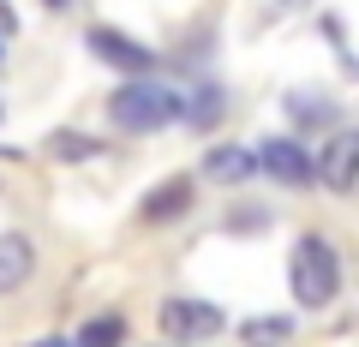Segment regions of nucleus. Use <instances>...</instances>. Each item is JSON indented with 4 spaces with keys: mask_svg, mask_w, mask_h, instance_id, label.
<instances>
[{
    "mask_svg": "<svg viewBox=\"0 0 359 347\" xmlns=\"http://www.w3.org/2000/svg\"><path fill=\"white\" fill-rule=\"evenodd\" d=\"M287 287H294V299L306 311H318V306H330V299H335V287H341V257H335V245L323 240V233H299V240H294Z\"/></svg>",
    "mask_w": 359,
    "mask_h": 347,
    "instance_id": "f257e3e1",
    "label": "nucleus"
},
{
    "mask_svg": "<svg viewBox=\"0 0 359 347\" xmlns=\"http://www.w3.org/2000/svg\"><path fill=\"white\" fill-rule=\"evenodd\" d=\"M0 54H6V48H0Z\"/></svg>",
    "mask_w": 359,
    "mask_h": 347,
    "instance_id": "dca6fc26",
    "label": "nucleus"
},
{
    "mask_svg": "<svg viewBox=\"0 0 359 347\" xmlns=\"http://www.w3.org/2000/svg\"><path fill=\"white\" fill-rule=\"evenodd\" d=\"M162 335H174V341L222 335V306H210V299H168L162 306Z\"/></svg>",
    "mask_w": 359,
    "mask_h": 347,
    "instance_id": "423d86ee",
    "label": "nucleus"
},
{
    "mask_svg": "<svg viewBox=\"0 0 359 347\" xmlns=\"http://www.w3.org/2000/svg\"><path fill=\"white\" fill-rule=\"evenodd\" d=\"M186 204H192V180H168V186H156V198H144V222H168Z\"/></svg>",
    "mask_w": 359,
    "mask_h": 347,
    "instance_id": "1a4fd4ad",
    "label": "nucleus"
},
{
    "mask_svg": "<svg viewBox=\"0 0 359 347\" xmlns=\"http://www.w3.org/2000/svg\"><path fill=\"white\" fill-rule=\"evenodd\" d=\"M126 341V318H114V311H108V318H90L84 329L72 335V347H120Z\"/></svg>",
    "mask_w": 359,
    "mask_h": 347,
    "instance_id": "9b49d317",
    "label": "nucleus"
},
{
    "mask_svg": "<svg viewBox=\"0 0 359 347\" xmlns=\"http://www.w3.org/2000/svg\"><path fill=\"white\" fill-rule=\"evenodd\" d=\"M257 168H264L276 186H311L318 174H311V156H306V144H294V138H264L257 144Z\"/></svg>",
    "mask_w": 359,
    "mask_h": 347,
    "instance_id": "20e7f679",
    "label": "nucleus"
},
{
    "mask_svg": "<svg viewBox=\"0 0 359 347\" xmlns=\"http://www.w3.org/2000/svg\"><path fill=\"white\" fill-rule=\"evenodd\" d=\"M287 114L306 120V126H318V120H330V102H311V90H306V96H287Z\"/></svg>",
    "mask_w": 359,
    "mask_h": 347,
    "instance_id": "ddd939ff",
    "label": "nucleus"
},
{
    "mask_svg": "<svg viewBox=\"0 0 359 347\" xmlns=\"http://www.w3.org/2000/svg\"><path fill=\"white\" fill-rule=\"evenodd\" d=\"M90 54H96L102 66H114V72H126V78H144L156 66V54L144 48V42H132L126 30H108V25L90 30Z\"/></svg>",
    "mask_w": 359,
    "mask_h": 347,
    "instance_id": "39448f33",
    "label": "nucleus"
},
{
    "mask_svg": "<svg viewBox=\"0 0 359 347\" xmlns=\"http://www.w3.org/2000/svg\"><path fill=\"white\" fill-rule=\"evenodd\" d=\"M48 6H72V0H48Z\"/></svg>",
    "mask_w": 359,
    "mask_h": 347,
    "instance_id": "2eb2a0df",
    "label": "nucleus"
},
{
    "mask_svg": "<svg viewBox=\"0 0 359 347\" xmlns=\"http://www.w3.org/2000/svg\"><path fill=\"white\" fill-rule=\"evenodd\" d=\"M180 108H186L180 90L156 84V78H126L114 90V102H108V114H114L120 132H162L168 120H180Z\"/></svg>",
    "mask_w": 359,
    "mask_h": 347,
    "instance_id": "f03ea898",
    "label": "nucleus"
},
{
    "mask_svg": "<svg viewBox=\"0 0 359 347\" xmlns=\"http://www.w3.org/2000/svg\"><path fill=\"white\" fill-rule=\"evenodd\" d=\"M311 174H318L330 192H353L359 186V126L330 132V144H323V156L311 162Z\"/></svg>",
    "mask_w": 359,
    "mask_h": 347,
    "instance_id": "7ed1b4c3",
    "label": "nucleus"
},
{
    "mask_svg": "<svg viewBox=\"0 0 359 347\" xmlns=\"http://www.w3.org/2000/svg\"><path fill=\"white\" fill-rule=\"evenodd\" d=\"M54 150H60V156H90L96 144H90V138H78V132H60V138H54Z\"/></svg>",
    "mask_w": 359,
    "mask_h": 347,
    "instance_id": "4468645a",
    "label": "nucleus"
},
{
    "mask_svg": "<svg viewBox=\"0 0 359 347\" xmlns=\"http://www.w3.org/2000/svg\"><path fill=\"white\" fill-rule=\"evenodd\" d=\"M180 114L192 120V126H216L222 120V90H198V102H186Z\"/></svg>",
    "mask_w": 359,
    "mask_h": 347,
    "instance_id": "f8f14e48",
    "label": "nucleus"
},
{
    "mask_svg": "<svg viewBox=\"0 0 359 347\" xmlns=\"http://www.w3.org/2000/svg\"><path fill=\"white\" fill-rule=\"evenodd\" d=\"M30 270H36V252H30V240H25V233H0V294L25 287Z\"/></svg>",
    "mask_w": 359,
    "mask_h": 347,
    "instance_id": "6e6552de",
    "label": "nucleus"
},
{
    "mask_svg": "<svg viewBox=\"0 0 359 347\" xmlns=\"http://www.w3.org/2000/svg\"><path fill=\"white\" fill-rule=\"evenodd\" d=\"M204 174H210V180H222V186H245L257 174V156L245 150V144H222V150L204 156Z\"/></svg>",
    "mask_w": 359,
    "mask_h": 347,
    "instance_id": "0eeeda50",
    "label": "nucleus"
},
{
    "mask_svg": "<svg viewBox=\"0 0 359 347\" xmlns=\"http://www.w3.org/2000/svg\"><path fill=\"white\" fill-rule=\"evenodd\" d=\"M294 335V318H245L240 323V341L245 347H282Z\"/></svg>",
    "mask_w": 359,
    "mask_h": 347,
    "instance_id": "9d476101",
    "label": "nucleus"
}]
</instances>
